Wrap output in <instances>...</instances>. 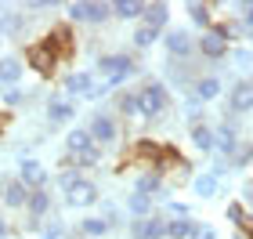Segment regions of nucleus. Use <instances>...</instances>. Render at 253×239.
<instances>
[{"instance_id":"7","label":"nucleus","mask_w":253,"mask_h":239,"mask_svg":"<svg viewBox=\"0 0 253 239\" xmlns=\"http://www.w3.org/2000/svg\"><path fill=\"white\" fill-rule=\"evenodd\" d=\"M18 181H22V185H26L29 192L47 189V170H43V163H40V159L22 156V159H18Z\"/></svg>"},{"instance_id":"18","label":"nucleus","mask_w":253,"mask_h":239,"mask_svg":"<svg viewBox=\"0 0 253 239\" xmlns=\"http://www.w3.org/2000/svg\"><path fill=\"white\" fill-rule=\"evenodd\" d=\"M62 91L69 98H73V95L87 98L90 91H94V76H90V73H69V76H62Z\"/></svg>"},{"instance_id":"38","label":"nucleus","mask_w":253,"mask_h":239,"mask_svg":"<svg viewBox=\"0 0 253 239\" xmlns=\"http://www.w3.org/2000/svg\"><path fill=\"white\" fill-rule=\"evenodd\" d=\"M22 101H26V95H22L18 87H7V91H4V105H7V109H15V105H22Z\"/></svg>"},{"instance_id":"13","label":"nucleus","mask_w":253,"mask_h":239,"mask_svg":"<svg viewBox=\"0 0 253 239\" xmlns=\"http://www.w3.org/2000/svg\"><path fill=\"white\" fill-rule=\"evenodd\" d=\"M159 156H163V142H156V138H137L130 149H126V159H145V163H152V167H156Z\"/></svg>"},{"instance_id":"10","label":"nucleus","mask_w":253,"mask_h":239,"mask_svg":"<svg viewBox=\"0 0 253 239\" xmlns=\"http://www.w3.org/2000/svg\"><path fill=\"white\" fill-rule=\"evenodd\" d=\"M167 54H170V58H188V54L195 51V37H192V33H185V29H170L167 33Z\"/></svg>"},{"instance_id":"3","label":"nucleus","mask_w":253,"mask_h":239,"mask_svg":"<svg viewBox=\"0 0 253 239\" xmlns=\"http://www.w3.org/2000/svg\"><path fill=\"white\" fill-rule=\"evenodd\" d=\"M26 62H29V69H37L43 80H51L54 69H58V62H62V51L43 37V40H37V44H29V48H26Z\"/></svg>"},{"instance_id":"35","label":"nucleus","mask_w":253,"mask_h":239,"mask_svg":"<svg viewBox=\"0 0 253 239\" xmlns=\"http://www.w3.org/2000/svg\"><path fill=\"white\" fill-rule=\"evenodd\" d=\"M80 181H84V170H80V167H62V174H58L62 192H65V189H73V185H80Z\"/></svg>"},{"instance_id":"42","label":"nucleus","mask_w":253,"mask_h":239,"mask_svg":"<svg viewBox=\"0 0 253 239\" xmlns=\"http://www.w3.org/2000/svg\"><path fill=\"white\" fill-rule=\"evenodd\" d=\"M11 236V229H7V221H4V214H0V239H7Z\"/></svg>"},{"instance_id":"29","label":"nucleus","mask_w":253,"mask_h":239,"mask_svg":"<svg viewBox=\"0 0 253 239\" xmlns=\"http://www.w3.org/2000/svg\"><path fill=\"white\" fill-rule=\"evenodd\" d=\"M185 11H188V18H192V22H195L199 29H210V26H213V11H210V4H203V0H195V4H188Z\"/></svg>"},{"instance_id":"45","label":"nucleus","mask_w":253,"mask_h":239,"mask_svg":"<svg viewBox=\"0 0 253 239\" xmlns=\"http://www.w3.org/2000/svg\"><path fill=\"white\" fill-rule=\"evenodd\" d=\"M76 239H84V236H76Z\"/></svg>"},{"instance_id":"33","label":"nucleus","mask_w":253,"mask_h":239,"mask_svg":"<svg viewBox=\"0 0 253 239\" xmlns=\"http://www.w3.org/2000/svg\"><path fill=\"white\" fill-rule=\"evenodd\" d=\"M210 33H213L217 40H224L228 48H232V40L239 37V26H235V22H213V26H210Z\"/></svg>"},{"instance_id":"6","label":"nucleus","mask_w":253,"mask_h":239,"mask_svg":"<svg viewBox=\"0 0 253 239\" xmlns=\"http://www.w3.org/2000/svg\"><path fill=\"white\" fill-rule=\"evenodd\" d=\"M167 221H170V214H159V210H152L148 218H134L130 239H167Z\"/></svg>"},{"instance_id":"25","label":"nucleus","mask_w":253,"mask_h":239,"mask_svg":"<svg viewBox=\"0 0 253 239\" xmlns=\"http://www.w3.org/2000/svg\"><path fill=\"white\" fill-rule=\"evenodd\" d=\"M188 138H192V145H195L199 152H213V127H210V123H203V120L192 123Z\"/></svg>"},{"instance_id":"32","label":"nucleus","mask_w":253,"mask_h":239,"mask_svg":"<svg viewBox=\"0 0 253 239\" xmlns=\"http://www.w3.org/2000/svg\"><path fill=\"white\" fill-rule=\"evenodd\" d=\"M224 214H228V221H232V225H235V229H239V232H243V229H246V225L253 221V218H250V214H246V207H243V203H239V199H235V203H228V210H224Z\"/></svg>"},{"instance_id":"2","label":"nucleus","mask_w":253,"mask_h":239,"mask_svg":"<svg viewBox=\"0 0 253 239\" xmlns=\"http://www.w3.org/2000/svg\"><path fill=\"white\" fill-rule=\"evenodd\" d=\"M94 69H98V76H105V87H120L126 76L137 73V62H134V54L116 51V54H101Z\"/></svg>"},{"instance_id":"34","label":"nucleus","mask_w":253,"mask_h":239,"mask_svg":"<svg viewBox=\"0 0 253 239\" xmlns=\"http://www.w3.org/2000/svg\"><path fill=\"white\" fill-rule=\"evenodd\" d=\"M130 40H134V48H137V51H145V48H152V44L159 40V33H156V29H148V26H137Z\"/></svg>"},{"instance_id":"28","label":"nucleus","mask_w":253,"mask_h":239,"mask_svg":"<svg viewBox=\"0 0 253 239\" xmlns=\"http://www.w3.org/2000/svg\"><path fill=\"white\" fill-rule=\"evenodd\" d=\"M47 40H51V44H54V48H58L62 54H65V51H73V40H76V37H73V26H69V22L54 26V29L47 33Z\"/></svg>"},{"instance_id":"39","label":"nucleus","mask_w":253,"mask_h":239,"mask_svg":"<svg viewBox=\"0 0 253 239\" xmlns=\"http://www.w3.org/2000/svg\"><path fill=\"white\" fill-rule=\"evenodd\" d=\"M62 236H65V225H62V221H51L47 229L40 232V239H62Z\"/></svg>"},{"instance_id":"41","label":"nucleus","mask_w":253,"mask_h":239,"mask_svg":"<svg viewBox=\"0 0 253 239\" xmlns=\"http://www.w3.org/2000/svg\"><path fill=\"white\" fill-rule=\"evenodd\" d=\"M195 239H217V229H213V225H199V232H195Z\"/></svg>"},{"instance_id":"24","label":"nucleus","mask_w":253,"mask_h":239,"mask_svg":"<svg viewBox=\"0 0 253 239\" xmlns=\"http://www.w3.org/2000/svg\"><path fill=\"white\" fill-rule=\"evenodd\" d=\"M90 134H87V127H73L65 134V156H84L87 149H90Z\"/></svg>"},{"instance_id":"5","label":"nucleus","mask_w":253,"mask_h":239,"mask_svg":"<svg viewBox=\"0 0 253 239\" xmlns=\"http://www.w3.org/2000/svg\"><path fill=\"white\" fill-rule=\"evenodd\" d=\"M87 134H90V142L101 149V145H112V142L120 138V123H116L112 112H94L90 123H87Z\"/></svg>"},{"instance_id":"8","label":"nucleus","mask_w":253,"mask_h":239,"mask_svg":"<svg viewBox=\"0 0 253 239\" xmlns=\"http://www.w3.org/2000/svg\"><path fill=\"white\" fill-rule=\"evenodd\" d=\"M62 196H65V203H69V207L84 210V207H94V203H98V185H94V181H90V178H84V181H80V185L65 189Z\"/></svg>"},{"instance_id":"31","label":"nucleus","mask_w":253,"mask_h":239,"mask_svg":"<svg viewBox=\"0 0 253 239\" xmlns=\"http://www.w3.org/2000/svg\"><path fill=\"white\" fill-rule=\"evenodd\" d=\"M195 196H203V199H210V196H217V189H221V178H217L213 174V170H210V174H199V178H195Z\"/></svg>"},{"instance_id":"22","label":"nucleus","mask_w":253,"mask_h":239,"mask_svg":"<svg viewBox=\"0 0 253 239\" xmlns=\"http://www.w3.org/2000/svg\"><path fill=\"white\" fill-rule=\"evenodd\" d=\"M195 51H199V54H203V58H224V54H228V44H224V40H217V37H213V33H210V29H206V33H203V37H199V40H195Z\"/></svg>"},{"instance_id":"46","label":"nucleus","mask_w":253,"mask_h":239,"mask_svg":"<svg viewBox=\"0 0 253 239\" xmlns=\"http://www.w3.org/2000/svg\"><path fill=\"white\" fill-rule=\"evenodd\" d=\"M250 84H253V80H250Z\"/></svg>"},{"instance_id":"37","label":"nucleus","mask_w":253,"mask_h":239,"mask_svg":"<svg viewBox=\"0 0 253 239\" xmlns=\"http://www.w3.org/2000/svg\"><path fill=\"white\" fill-rule=\"evenodd\" d=\"M239 7V15H243V29L253 33V0H243V4H235Z\"/></svg>"},{"instance_id":"4","label":"nucleus","mask_w":253,"mask_h":239,"mask_svg":"<svg viewBox=\"0 0 253 239\" xmlns=\"http://www.w3.org/2000/svg\"><path fill=\"white\" fill-rule=\"evenodd\" d=\"M69 11V22H94V26H101V22L112 18V4H101V0H73V4H65Z\"/></svg>"},{"instance_id":"21","label":"nucleus","mask_w":253,"mask_h":239,"mask_svg":"<svg viewBox=\"0 0 253 239\" xmlns=\"http://www.w3.org/2000/svg\"><path fill=\"white\" fill-rule=\"evenodd\" d=\"M199 225L203 221H195V218H170L167 221V239H195Z\"/></svg>"},{"instance_id":"26","label":"nucleus","mask_w":253,"mask_h":239,"mask_svg":"<svg viewBox=\"0 0 253 239\" xmlns=\"http://www.w3.org/2000/svg\"><path fill=\"white\" fill-rule=\"evenodd\" d=\"M145 15V0H116L112 4V18H123V22H134Z\"/></svg>"},{"instance_id":"36","label":"nucleus","mask_w":253,"mask_h":239,"mask_svg":"<svg viewBox=\"0 0 253 239\" xmlns=\"http://www.w3.org/2000/svg\"><path fill=\"white\" fill-rule=\"evenodd\" d=\"M232 163H235V167H250V163H253V142H239Z\"/></svg>"},{"instance_id":"16","label":"nucleus","mask_w":253,"mask_h":239,"mask_svg":"<svg viewBox=\"0 0 253 239\" xmlns=\"http://www.w3.org/2000/svg\"><path fill=\"white\" fill-rule=\"evenodd\" d=\"M76 116V105L69 98H47V120L51 127H62V123H69Z\"/></svg>"},{"instance_id":"9","label":"nucleus","mask_w":253,"mask_h":239,"mask_svg":"<svg viewBox=\"0 0 253 239\" xmlns=\"http://www.w3.org/2000/svg\"><path fill=\"white\" fill-rule=\"evenodd\" d=\"M235 149H239V131H235V123H232V120L217 123V127H213V152H217V156H235Z\"/></svg>"},{"instance_id":"30","label":"nucleus","mask_w":253,"mask_h":239,"mask_svg":"<svg viewBox=\"0 0 253 239\" xmlns=\"http://www.w3.org/2000/svg\"><path fill=\"white\" fill-rule=\"evenodd\" d=\"M109 229H112V225L105 218H84V221H80V236H84V239H101Z\"/></svg>"},{"instance_id":"23","label":"nucleus","mask_w":253,"mask_h":239,"mask_svg":"<svg viewBox=\"0 0 253 239\" xmlns=\"http://www.w3.org/2000/svg\"><path fill=\"white\" fill-rule=\"evenodd\" d=\"M116 112L126 120H145L141 116V101H137V91H120L116 95Z\"/></svg>"},{"instance_id":"20","label":"nucleus","mask_w":253,"mask_h":239,"mask_svg":"<svg viewBox=\"0 0 253 239\" xmlns=\"http://www.w3.org/2000/svg\"><path fill=\"white\" fill-rule=\"evenodd\" d=\"M22 58L18 54H4V58H0V87H15L18 80H22Z\"/></svg>"},{"instance_id":"14","label":"nucleus","mask_w":253,"mask_h":239,"mask_svg":"<svg viewBox=\"0 0 253 239\" xmlns=\"http://www.w3.org/2000/svg\"><path fill=\"white\" fill-rule=\"evenodd\" d=\"M29 229H37V225L51 214V192L47 189H37V192H29Z\"/></svg>"},{"instance_id":"17","label":"nucleus","mask_w":253,"mask_h":239,"mask_svg":"<svg viewBox=\"0 0 253 239\" xmlns=\"http://www.w3.org/2000/svg\"><path fill=\"white\" fill-rule=\"evenodd\" d=\"M4 203H7L11 210H26V207H29V189L22 185L18 178L4 181Z\"/></svg>"},{"instance_id":"1","label":"nucleus","mask_w":253,"mask_h":239,"mask_svg":"<svg viewBox=\"0 0 253 239\" xmlns=\"http://www.w3.org/2000/svg\"><path fill=\"white\" fill-rule=\"evenodd\" d=\"M137 101H141V116L145 120H159L170 109V91L163 80H145L137 87Z\"/></svg>"},{"instance_id":"40","label":"nucleus","mask_w":253,"mask_h":239,"mask_svg":"<svg viewBox=\"0 0 253 239\" xmlns=\"http://www.w3.org/2000/svg\"><path fill=\"white\" fill-rule=\"evenodd\" d=\"M170 218H192V210H188V203H170Z\"/></svg>"},{"instance_id":"15","label":"nucleus","mask_w":253,"mask_h":239,"mask_svg":"<svg viewBox=\"0 0 253 239\" xmlns=\"http://www.w3.org/2000/svg\"><path fill=\"white\" fill-rule=\"evenodd\" d=\"M192 98L199 101V105H210L213 98H221V80L217 76H199L192 84Z\"/></svg>"},{"instance_id":"12","label":"nucleus","mask_w":253,"mask_h":239,"mask_svg":"<svg viewBox=\"0 0 253 239\" xmlns=\"http://www.w3.org/2000/svg\"><path fill=\"white\" fill-rule=\"evenodd\" d=\"M228 112H253V84L250 80H239L232 87V95H228Z\"/></svg>"},{"instance_id":"43","label":"nucleus","mask_w":253,"mask_h":239,"mask_svg":"<svg viewBox=\"0 0 253 239\" xmlns=\"http://www.w3.org/2000/svg\"><path fill=\"white\" fill-rule=\"evenodd\" d=\"M246 199L253 203V181H246Z\"/></svg>"},{"instance_id":"44","label":"nucleus","mask_w":253,"mask_h":239,"mask_svg":"<svg viewBox=\"0 0 253 239\" xmlns=\"http://www.w3.org/2000/svg\"><path fill=\"white\" fill-rule=\"evenodd\" d=\"M235 239H250V236H243V232H235Z\"/></svg>"},{"instance_id":"19","label":"nucleus","mask_w":253,"mask_h":239,"mask_svg":"<svg viewBox=\"0 0 253 239\" xmlns=\"http://www.w3.org/2000/svg\"><path fill=\"white\" fill-rule=\"evenodd\" d=\"M170 22V4H145V15H141V26L163 33Z\"/></svg>"},{"instance_id":"11","label":"nucleus","mask_w":253,"mask_h":239,"mask_svg":"<svg viewBox=\"0 0 253 239\" xmlns=\"http://www.w3.org/2000/svg\"><path fill=\"white\" fill-rule=\"evenodd\" d=\"M163 189H167V178L159 174L156 167L141 170V174H137V181H134V192H141V196H148V199H156Z\"/></svg>"},{"instance_id":"27","label":"nucleus","mask_w":253,"mask_h":239,"mask_svg":"<svg viewBox=\"0 0 253 239\" xmlns=\"http://www.w3.org/2000/svg\"><path fill=\"white\" fill-rule=\"evenodd\" d=\"M152 210H156V199L141 196V192H130V196H126V214H134V218H148Z\"/></svg>"}]
</instances>
